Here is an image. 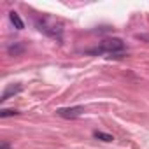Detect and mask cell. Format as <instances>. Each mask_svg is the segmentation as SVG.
Masks as SVG:
<instances>
[{"mask_svg": "<svg viewBox=\"0 0 149 149\" xmlns=\"http://www.w3.org/2000/svg\"><path fill=\"white\" fill-rule=\"evenodd\" d=\"M123 47H125L123 40L112 37V39H105V40H102L100 46H98L97 49L90 51V53H116V51H121Z\"/></svg>", "mask_w": 149, "mask_h": 149, "instance_id": "6da1fadb", "label": "cell"}, {"mask_svg": "<svg viewBox=\"0 0 149 149\" xmlns=\"http://www.w3.org/2000/svg\"><path fill=\"white\" fill-rule=\"evenodd\" d=\"M83 112H84V107H83V105H76V107H61V109H58V111H56V114H58V116L67 118V119L79 118Z\"/></svg>", "mask_w": 149, "mask_h": 149, "instance_id": "7a4b0ae2", "label": "cell"}, {"mask_svg": "<svg viewBox=\"0 0 149 149\" xmlns=\"http://www.w3.org/2000/svg\"><path fill=\"white\" fill-rule=\"evenodd\" d=\"M21 90H23V86H21V84H11V86H7V88H6V91L2 93V97H0V100H2V102H6L9 97H13V95H18Z\"/></svg>", "mask_w": 149, "mask_h": 149, "instance_id": "3957f363", "label": "cell"}, {"mask_svg": "<svg viewBox=\"0 0 149 149\" xmlns=\"http://www.w3.org/2000/svg\"><path fill=\"white\" fill-rule=\"evenodd\" d=\"M9 19H11V23L14 25V28H16V30H23V28H25V23H23V19L19 18V14H18V13H14V11H13V13H9Z\"/></svg>", "mask_w": 149, "mask_h": 149, "instance_id": "277c9868", "label": "cell"}, {"mask_svg": "<svg viewBox=\"0 0 149 149\" xmlns=\"http://www.w3.org/2000/svg\"><path fill=\"white\" fill-rule=\"evenodd\" d=\"M25 51V46L21 44V42H14V44H11L9 47H7V53L11 54V56H18V54H21Z\"/></svg>", "mask_w": 149, "mask_h": 149, "instance_id": "5b68a950", "label": "cell"}, {"mask_svg": "<svg viewBox=\"0 0 149 149\" xmlns=\"http://www.w3.org/2000/svg\"><path fill=\"white\" fill-rule=\"evenodd\" d=\"M93 135H95V139L104 140V142H112V140H114V137H112V135H109V133H105V132H95Z\"/></svg>", "mask_w": 149, "mask_h": 149, "instance_id": "8992f818", "label": "cell"}, {"mask_svg": "<svg viewBox=\"0 0 149 149\" xmlns=\"http://www.w3.org/2000/svg\"><path fill=\"white\" fill-rule=\"evenodd\" d=\"M18 114V111H14V109H2L0 111V118H9V116H16Z\"/></svg>", "mask_w": 149, "mask_h": 149, "instance_id": "52a82bcc", "label": "cell"}, {"mask_svg": "<svg viewBox=\"0 0 149 149\" xmlns=\"http://www.w3.org/2000/svg\"><path fill=\"white\" fill-rule=\"evenodd\" d=\"M0 149H9V146L7 144H2V147H0Z\"/></svg>", "mask_w": 149, "mask_h": 149, "instance_id": "ba28073f", "label": "cell"}]
</instances>
